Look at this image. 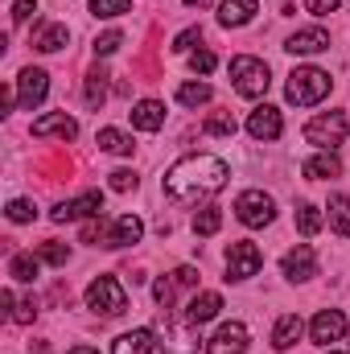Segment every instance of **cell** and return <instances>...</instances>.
<instances>
[{"label":"cell","mask_w":350,"mask_h":354,"mask_svg":"<svg viewBox=\"0 0 350 354\" xmlns=\"http://www.w3.org/2000/svg\"><path fill=\"white\" fill-rule=\"evenodd\" d=\"M227 161L219 157H206V153H194V157H181L174 169L165 174V194L174 198L177 206H198V198H210L227 185Z\"/></svg>","instance_id":"1"},{"label":"cell","mask_w":350,"mask_h":354,"mask_svg":"<svg viewBox=\"0 0 350 354\" xmlns=\"http://www.w3.org/2000/svg\"><path fill=\"white\" fill-rule=\"evenodd\" d=\"M330 75L326 71H317V66H297L293 75H288V103H297V107H313V103H322L326 95H330Z\"/></svg>","instance_id":"2"},{"label":"cell","mask_w":350,"mask_h":354,"mask_svg":"<svg viewBox=\"0 0 350 354\" xmlns=\"http://www.w3.org/2000/svg\"><path fill=\"white\" fill-rule=\"evenodd\" d=\"M87 309L103 313V317H120L128 309V292L116 276H95L87 284Z\"/></svg>","instance_id":"3"},{"label":"cell","mask_w":350,"mask_h":354,"mask_svg":"<svg viewBox=\"0 0 350 354\" xmlns=\"http://www.w3.org/2000/svg\"><path fill=\"white\" fill-rule=\"evenodd\" d=\"M231 83L235 91L243 95V99H260L268 95V66H264L260 58H248V54H239V58H231Z\"/></svg>","instance_id":"4"},{"label":"cell","mask_w":350,"mask_h":354,"mask_svg":"<svg viewBox=\"0 0 350 354\" xmlns=\"http://www.w3.org/2000/svg\"><path fill=\"white\" fill-rule=\"evenodd\" d=\"M350 136V120L347 111H330V115H313L305 124V140L309 145H322V149H334Z\"/></svg>","instance_id":"5"},{"label":"cell","mask_w":350,"mask_h":354,"mask_svg":"<svg viewBox=\"0 0 350 354\" xmlns=\"http://www.w3.org/2000/svg\"><path fill=\"white\" fill-rule=\"evenodd\" d=\"M235 218H239L243 227H268V223L276 218V202H272L264 189H243V194L235 198Z\"/></svg>","instance_id":"6"},{"label":"cell","mask_w":350,"mask_h":354,"mask_svg":"<svg viewBox=\"0 0 350 354\" xmlns=\"http://www.w3.org/2000/svg\"><path fill=\"white\" fill-rule=\"evenodd\" d=\"M264 264V252L256 243H248V239H239V243H231V252H227V280H248V276H256Z\"/></svg>","instance_id":"7"},{"label":"cell","mask_w":350,"mask_h":354,"mask_svg":"<svg viewBox=\"0 0 350 354\" xmlns=\"http://www.w3.org/2000/svg\"><path fill=\"white\" fill-rule=\"evenodd\" d=\"M198 326L185 317V322H165V342L161 354H198Z\"/></svg>","instance_id":"8"},{"label":"cell","mask_w":350,"mask_h":354,"mask_svg":"<svg viewBox=\"0 0 350 354\" xmlns=\"http://www.w3.org/2000/svg\"><path fill=\"white\" fill-rule=\"evenodd\" d=\"M206 354H248V326L243 322L219 326V334L206 342Z\"/></svg>","instance_id":"9"},{"label":"cell","mask_w":350,"mask_h":354,"mask_svg":"<svg viewBox=\"0 0 350 354\" xmlns=\"http://www.w3.org/2000/svg\"><path fill=\"white\" fill-rule=\"evenodd\" d=\"M309 338H313L317 346H330V342L347 338V317H342V309H322V313L313 317V326H309Z\"/></svg>","instance_id":"10"},{"label":"cell","mask_w":350,"mask_h":354,"mask_svg":"<svg viewBox=\"0 0 350 354\" xmlns=\"http://www.w3.org/2000/svg\"><path fill=\"white\" fill-rule=\"evenodd\" d=\"M280 272H284L293 284H297V280H309V276H317V256H313V248H309V243H297L293 252H284Z\"/></svg>","instance_id":"11"},{"label":"cell","mask_w":350,"mask_h":354,"mask_svg":"<svg viewBox=\"0 0 350 354\" xmlns=\"http://www.w3.org/2000/svg\"><path fill=\"white\" fill-rule=\"evenodd\" d=\"M33 136H37V140H46V136L75 140V136H79V124H75V115H66V111H50V115L33 120Z\"/></svg>","instance_id":"12"},{"label":"cell","mask_w":350,"mask_h":354,"mask_svg":"<svg viewBox=\"0 0 350 354\" xmlns=\"http://www.w3.org/2000/svg\"><path fill=\"white\" fill-rule=\"evenodd\" d=\"M50 91V75L37 71V66H25L21 79H17V95H21V107H37Z\"/></svg>","instance_id":"13"},{"label":"cell","mask_w":350,"mask_h":354,"mask_svg":"<svg viewBox=\"0 0 350 354\" xmlns=\"http://www.w3.org/2000/svg\"><path fill=\"white\" fill-rule=\"evenodd\" d=\"M248 132H252V140H276L284 132V120H280V111L272 103H264L248 115Z\"/></svg>","instance_id":"14"},{"label":"cell","mask_w":350,"mask_h":354,"mask_svg":"<svg viewBox=\"0 0 350 354\" xmlns=\"http://www.w3.org/2000/svg\"><path fill=\"white\" fill-rule=\"evenodd\" d=\"M103 210V194L99 189H91V194H83V198H75V202H58L54 206V223H75V218H83V214H99Z\"/></svg>","instance_id":"15"},{"label":"cell","mask_w":350,"mask_h":354,"mask_svg":"<svg viewBox=\"0 0 350 354\" xmlns=\"http://www.w3.org/2000/svg\"><path fill=\"white\" fill-rule=\"evenodd\" d=\"M140 235H145V223L136 218V214H120L116 223H111V231H107V248H132V243H140Z\"/></svg>","instance_id":"16"},{"label":"cell","mask_w":350,"mask_h":354,"mask_svg":"<svg viewBox=\"0 0 350 354\" xmlns=\"http://www.w3.org/2000/svg\"><path fill=\"white\" fill-rule=\"evenodd\" d=\"M284 50L288 54H322V50H330V33L326 29H297Z\"/></svg>","instance_id":"17"},{"label":"cell","mask_w":350,"mask_h":354,"mask_svg":"<svg viewBox=\"0 0 350 354\" xmlns=\"http://www.w3.org/2000/svg\"><path fill=\"white\" fill-rule=\"evenodd\" d=\"M165 124V103H157V99H140L136 107H132V128H140V132H157Z\"/></svg>","instance_id":"18"},{"label":"cell","mask_w":350,"mask_h":354,"mask_svg":"<svg viewBox=\"0 0 350 354\" xmlns=\"http://www.w3.org/2000/svg\"><path fill=\"white\" fill-rule=\"evenodd\" d=\"M301 334H305V322H301L297 313H284V317L276 322V330H272V346H276V351H293V346L301 342Z\"/></svg>","instance_id":"19"},{"label":"cell","mask_w":350,"mask_h":354,"mask_svg":"<svg viewBox=\"0 0 350 354\" xmlns=\"http://www.w3.org/2000/svg\"><path fill=\"white\" fill-rule=\"evenodd\" d=\"M219 309H223V297H219V292H198V297L185 305V317H190L194 326H202V322L219 317Z\"/></svg>","instance_id":"20"},{"label":"cell","mask_w":350,"mask_h":354,"mask_svg":"<svg viewBox=\"0 0 350 354\" xmlns=\"http://www.w3.org/2000/svg\"><path fill=\"white\" fill-rule=\"evenodd\" d=\"M256 12H260V8H256V0H223V4H219V21H223L227 29L248 25Z\"/></svg>","instance_id":"21"},{"label":"cell","mask_w":350,"mask_h":354,"mask_svg":"<svg viewBox=\"0 0 350 354\" xmlns=\"http://www.w3.org/2000/svg\"><path fill=\"white\" fill-rule=\"evenodd\" d=\"M111 354H153V330H128L111 342Z\"/></svg>","instance_id":"22"},{"label":"cell","mask_w":350,"mask_h":354,"mask_svg":"<svg viewBox=\"0 0 350 354\" xmlns=\"http://www.w3.org/2000/svg\"><path fill=\"white\" fill-rule=\"evenodd\" d=\"M95 145L103 149V153H132V136H124L120 128H99V136H95Z\"/></svg>","instance_id":"23"},{"label":"cell","mask_w":350,"mask_h":354,"mask_svg":"<svg viewBox=\"0 0 350 354\" xmlns=\"http://www.w3.org/2000/svg\"><path fill=\"white\" fill-rule=\"evenodd\" d=\"M338 169H342V165H338V157H334V153H317L313 161H305V177H309V181L338 177Z\"/></svg>","instance_id":"24"},{"label":"cell","mask_w":350,"mask_h":354,"mask_svg":"<svg viewBox=\"0 0 350 354\" xmlns=\"http://www.w3.org/2000/svg\"><path fill=\"white\" fill-rule=\"evenodd\" d=\"M330 227H334V235H350V198L347 194L330 198Z\"/></svg>","instance_id":"25"},{"label":"cell","mask_w":350,"mask_h":354,"mask_svg":"<svg viewBox=\"0 0 350 354\" xmlns=\"http://www.w3.org/2000/svg\"><path fill=\"white\" fill-rule=\"evenodd\" d=\"M8 276L21 280V284H33V280H37V260H33L29 252H17V256L8 260Z\"/></svg>","instance_id":"26"},{"label":"cell","mask_w":350,"mask_h":354,"mask_svg":"<svg viewBox=\"0 0 350 354\" xmlns=\"http://www.w3.org/2000/svg\"><path fill=\"white\" fill-rule=\"evenodd\" d=\"M66 41H71V29H66V25H50V29H46L33 46H37L42 54H54V50H62Z\"/></svg>","instance_id":"27"},{"label":"cell","mask_w":350,"mask_h":354,"mask_svg":"<svg viewBox=\"0 0 350 354\" xmlns=\"http://www.w3.org/2000/svg\"><path fill=\"white\" fill-rule=\"evenodd\" d=\"M219 227H223V210L219 206H202L194 214V235H214Z\"/></svg>","instance_id":"28"},{"label":"cell","mask_w":350,"mask_h":354,"mask_svg":"<svg viewBox=\"0 0 350 354\" xmlns=\"http://www.w3.org/2000/svg\"><path fill=\"white\" fill-rule=\"evenodd\" d=\"M103 99H107V71H91L87 75V107L91 111H99Z\"/></svg>","instance_id":"29"},{"label":"cell","mask_w":350,"mask_h":354,"mask_svg":"<svg viewBox=\"0 0 350 354\" xmlns=\"http://www.w3.org/2000/svg\"><path fill=\"white\" fill-rule=\"evenodd\" d=\"M297 231H301L305 239H309V235H317V231H322V210H317V206H309V202H305V206H297Z\"/></svg>","instance_id":"30"},{"label":"cell","mask_w":350,"mask_h":354,"mask_svg":"<svg viewBox=\"0 0 350 354\" xmlns=\"http://www.w3.org/2000/svg\"><path fill=\"white\" fill-rule=\"evenodd\" d=\"M177 99H181L185 107H202V103H210V87H206V83H181V87H177Z\"/></svg>","instance_id":"31"},{"label":"cell","mask_w":350,"mask_h":354,"mask_svg":"<svg viewBox=\"0 0 350 354\" xmlns=\"http://www.w3.org/2000/svg\"><path fill=\"white\" fill-rule=\"evenodd\" d=\"M206 132H210V136H235V115H231V111H214V115L206 120Z\"/></svg>","instance_id":"32"},{"label":"cell","mask_w":350,"mask_h":354,"mask_svg":"<svg viewBox=\"0 0 350 354\" xmlns=\"http://www.w3.org/2000/svg\"><path fill=\"white\" fill-rule=\"evenodd\" d=\"M91 12L95 17H120V12H132V0H91Z\"/></svg>","instance_id":"33"},{"label":"cell","mask_w":350,"mask_h":354,"mask_svg":"<svg viewBox=\"0 0 350 354\" xmlns=\"http://www.w3.org/2000/svg\"><path fill=\"white\" fill-rule=\"evenodd\" d=\"M37 260H46V264H66L71 252H66V243H54V239H50V243L37 248Z\"/></svg>","instance_id":"34"},{"label":"cell","mask_w":350,"mask_h":354,"mask_svg":"<svg viewBox=\"0 0 350 354\" xmlns=\"http://www.w3.org/2000/svg\"><path fill=\"white\" fill-rule=\"evenodd\" d=\"M8 218H12V223H33V218H37V206L25 202V198H17V202H8Z\"/></svg>","instance_id":"35"},{"label":"cell","mask_w":350,"mask_h":354,"mask_svg":"<svg viewBox=\"0 0 350 354\" xmlns=\"http://www.w3.org/2000/svg\"><path fill=\"white\" fill-rule=\"evenodd\" d=\"M120 41H124V33H120V29H111V33L95 37V54H99V58H107V54H116V50H120Z\"/></svg>","instance_id":"36"},{"label":"cell","mask_w":350,"mask_h":354,"mask_svg":"<svg viewBox=\"0 0 350 354\" xmlns=\"http://www.w3.org/2000/svg\"><path fill=\"white\" fill-rule=\"evenodd\" d=\"M8 317H12V322H17V326H29V322H33V317H37V305H33V297H29V301H17V305H12V313H8Z\"/></svg>","instance_id":"37"},{"label":"cell","mask_w":350,"mask_h":354,"mask_svg":"<svg viewBox=\"0 0 350 354\" xmlns=\"http://www.w3.org/2000/svg\"><path fill=\"white\" fill-rule=\"evenodd\" d=\"M214 62H219V58H214L210 50H198V54H190V66H194L198 75H210V71H214Z\"/></svg>","instance_id":"38"},{"label":"cell","mask_w":350,"mask_h":354,"mask_svg":"<svg viewBox=\"0 0 350 354\" xmlns=\"http://www.w3.org/2000/svg\"><path fill=\"white\" fill-rule=\"evenodd\" d=\"M111 189H116V194L136 189V174H132V169H116V174H111Z\"/></svg>","instance_id":"39"},{"label":"cell","mask_w":350,"mask_h":354,"mask_svg":"<svg viewBox=\"0 0 350 354\" xmlns=\"http://www.w3.org/2000/svg\"><path fill=\"white\" fill-rule=\"evenodd\" d=\"M194 41H202V29H198V25H190L185 33H177V37H174V50H177V54H185Z\"/></svg>","instance_id":"40"},{"label":"cell","mask_w":350,"mask_h":354,"mask_svg":"<svg viewBox=\"0 0 350 354\" xmlns=\"http://www.w3.org/2000/svg\"><path fill=\"white\" fill-rule=\"evenodd\" d=\"M29 12H37V4H33V0H17V4H12V21H17V25H25V21H29Z\"/></svg>","instance_id":"41"},{"label":"cell","mask_w":350,"mask_h":354,"mask_svg":"<svg viewBox=\"0 0 350 354\" xmlns=\"http://www.w3.org/2000/svg\"><path fill=\"white\" fill-rule=\"evenodd\" d=\"M305 8H309L313 17H330V12H338V0H309Z\"/></svg>","instance_id":"42"},{"label":"cell","mask_w":350,"mask_h":354,"mask_svg":"<svg viewBox=\"0 0 350 354\" xmlns=\"http://www.w3.org/2000/svg\"><path fill=\"white\" fill-rule=\"evenodd\" d=\"M95 239H107V231H103L99 218H91L87 227H83V243H95Z\"/></svg>","instance_id":"43"},{"label":"cell","mask_w":350,"mask_h":354,"mask_svg":"<svg viewBox=\"0 0 350 354\" xmlns=\"http://www.w3.org/2000/svg\"><path fill=\"white\" fill-rule=\"evenodd\" d=\"M153 297H157V305H169V301H174V284H169V280H157V284H153Z\"/></svg>","instance_id":"44"},{"label":"cell","mask_w":350,"mask_h":354,"mask_svg":"<svg viewBox=\"0 0 350 354\" xmlns=\"http://www.w3.org/2000/svg\"><path fill=\"white\" fill-rule=\"evenodd\" d=\"M174 280H177V284H194V280H198V272H194V268H177Z\"/></svg>","instance_id":"45"},{"label":"cell","mask_w":350,"mask_h":354,"mask_svg":"<svg viewBox=\"0 0 350 354\" xmlns=\"http://www.w3.org/2000/svg\"><path fill=\"white\" fill-rule=\"evenodd\" d=\"M190 8H206V4H214V0H185Z\"/></svg>","instance_id":"46"},{"label":"cell","mask_w":350,"mask_h":354,"mask_svg":"<svg viewBox=\"0 0 350 354\" xmlns=\"http://www.w3.org/2000/svg\"><path fill=\"white\" fill-rule=\"evenodd\" d=\"M71 354H99V351H91V346H75Z\"/></svg>","instance_id":"47"},{"label":"cell","mask_w":350,"mask_h":354,"mask_svg":"<svg viewBox=\"0 0 350 354\" xmlns=\"http://www.w3.org/2000/svg\"><path fill=\"white\" fill-rule=\"evenodd\" d=\"M330 354H338V351H330Z\"/></svg>","instance_id":"48"}]
</instances>
